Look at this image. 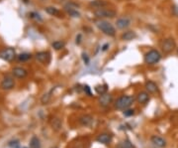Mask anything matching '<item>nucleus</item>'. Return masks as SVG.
I'll list each match as a JSON object with an SVG mask.
<instances>
[{
    "instance_id": "f257e3e1",
    "label": "nucleus",
    "mask_w": 178,
    "mask_h": 148,
    "mask_svg": "<svg viewBox=\"0 0 178 148\" xmlns=\"http://www.w3.org/2000/svg\"><path fill=\"white\" fill-rule=\"evenodd\" d=\"M96 26H97V28L101 31V32L105 34V35L110 36V37L115 36L116 30H115L114 26H113L110 22L106 21V20H100V21H97L96 22Z\"/></svg>"
},
{
    "instance_id": "f03ea898",
    "label": "nucleus",
    "mask_w": 178,
    "mask_h": 148,
    "mask_svg": "<svg viewBox=\"0 0 178 148\" xmlns=\"http://www.w3.org/2000/svg\"><path fill=\"white\" fill-rule=\"evenodd\" d=\"M135 98L132 96H123L121 98H119L117 101H116L115 106L117 109L120 110H125L127 109H129L131 105L134 104Z\"/></svg>"
},
{
    "instance_id": "7ed1b4c3",
    "label": "nucleus",
    "mask_w": 178,
    "mask_h": 148,
    "mask_svg": "<svg viewBox=\"0 0 178 148\" xmlns=\"http://www.w3.org/2000/svg\"><path fill=\"white\" fill-rule=\"evenodd\" d=\"M161 59L160 53L156 50H151L145 55V62L148 65H154L157 64Z\"/></svg>"
},
{
    "instance_id": "20e7f679",
    "label": "nucleus",
    "mask_w": 178,
    "mask_h": 148,
    "mask_svg": "<svg viewBox=\"0 0 178 148\" xmlns=\"http://www.w3.org/2000/svg\"><path fill=\"white\" fill-rule=\"evenodd\" d=\"M116 12L115 10L112 9H107V8H97V9L94 10V15L97 18H114L116 16Z\"/></svg>"
},
{
    "instance_id": "39448f33",
    "label": "nucleus",
    "mask_w": 178,
    "mask_h": 148,
    "mask_svg": "<svg viewBox=\"0 0 178 148\" xmlns=\"http://www.w3.org/2000/svg\"><path fill=\"white\" fill-rule=\"evenodd\" d=\"M160 46H161V49L163 52L168 54V53H171L172 51L175 49L176 43H175V41L172 38H167V39L163 40L161 42V44H160Z\"/></svg>"
},
{
    "instance_id": "423d86ee",
    "label": "nucleus",
    "mask_w": 178,
    "mask_h": 148,
    "mask_svg": "<svg viewBox=\"0 0 178 148\" xmlns=\"http://www.w3.org/2000/svg\"><path fill=\"white\" fill-rule=\"evenodd\" d=\"M16 58V52L13 48H6V49L0 51V59L4 61L11 62Z\"/></svg>"
},
{
    "instance_id": "0eeeda50",
    "label": "nucleus",
    "mask_w": 178,
    "mask_h": 148,
    "mask_svg": "<svg viewBox=\"0 0 178 148\" xmlns=\"http://www.w3.org/2000/svg\"><path fill=\"white\" fill-rule=\"evenodd\" d=\"M77 8H78V5L75 3H72V2H68V3L64 5V10H66L70 16L74 17V18H79V17H80V13L77 11Z\"/></svg>"
},
{
    "instance_id": "6e6552de",
    "label": "nucleus",
    "mask_w": 178,
    "mask_h": 148,
    "mask_svg": "<svg viewBox=\"0 0 178 148\" xmlns=\"http://www.w3.org/2000/svg\"><path fill=\"white\" fill-rule=\"evenodd\" d=\"M1 87L5 90H12L14 86H15V82H14V79L12 77L10 76H6L5 78L2 79L1 82Z\"/></svg>"
},
{
    "instance_id": "1a4fd4ad",
    "label": "nucleus",
    "mask_w": 178,
    "mask_h": 148,
    "mask_svg": "<svg viewBox=\"0 0 178 148\" xmlns=\"http://www.w3.org/2000/svg\"><path fill=\"white\" fill-rule=\"evenodd\" d=\"M36 59L42 64H49L50 61V54L49 52H45V51L38 52L36 54Z\"/></svg>"
},
{
    "instance_id": "9d476101",
    "label": "nucleus",
    "mask_w": 178,
    "mask_h": 148,
    "mask_svg": "<svg viewBox=\"0 0 178 148\" xmlns=\"http://www.w3.org/2000/svg\"><path fill=\"white\" fill-rule=\"evenodd\" d=\"M96 140H97L99 143H102V144H109L110 142L112 141V135L110 134V133H100L97 138H96Z\"/></svg>"
},
{
    "instance_id": "9b49d317",
    "label": "nucleus",
    "mask_w": 178,
    "mask_h": 148,
    "mask_svg": "<svg viewBox=\"0 0 178 148\" xmlns=\"http://www.w3.org/2000/svg\"><path fill=\"white\" fill-rule=\"evenodd\" d=\"M113 101V96L110 93H103L101 95L100 98H99V104H100L102 106H108V105L111 104Z\"/></svg>"
},
{
    "instance_id": "f8f14e48",
    "label": "nucleus",
    "mask_w": 178,
    "mask_h": 148,
    "mask_svg": "<svg viewBox=\"0 0 178 148\" xmlns=\"http://www.w3.org/2000/svg\"><path fill=\"white\" fill-rule=\"evenodd\" d=\"M12 74L17 79H24L27 76L28 72L26 69H24L22 67H16L12 70Z\"/></svg>"
},
{
    "instance_id": "ddd939ff",
    "label": "nucleus",
    "mask_w": 178,
    "mask_h": 148,
    "mask_svg": "<svg viewBox=\"0 0 178 148\" xmlns=\"http://www.w3.org/2000/svg\"><path fill=\"white\" fill-rule=\"evenodd\" d=\"M131 24V20H130L128 17H122V18L118 19L117 22H116V25H117V28L119 29H126L128 28Z\"/></svg>"
},
{
    "instance_id": "4468645a",
    "label": "nucleus",
    "mask_w": 178,
    "mask_h": 148,
    "mask_svg": "<svg viewBox=\"0 0 178 148\" xmlns=\"http://www.w3.org/2000/svg\"><path fill=\"white\" fill-rule=\"evenodd\" d=\"M151 141L152 144L155 145V146H157V147H159V148H163V147L166 146V141L162 137H159V136H156V135L151 136Z\"/></svg>"
},
{
    "instance_id": "2eb2a0df",
    "label": "nucleus",
    "mask_w": 178,
    "mask_h": 148,
    "mask_svg": "<svg viewBox=\"0 0 178 148\" xmlns=\"http://www.w3.org/2000/svg\"><path fill=\"white\" fill-rule=\"evenodd\" d=\"M137 101L142 104H146L149 101V93L148 92L138 93V95L137 96Z\"/></svg>"
},
{
    "instance_id": "dca6fc26",
    "label": "nucleus",
    "mask_w": 178,
    "mask_h": 148,
    "mask_svg": "<svg viewBox=\"0 0 178 148\" xmlns=\"http://www.w3.org/2000/svg\"><path fill=\"white\" fill-rule=\"evenodd\" d=\"M93 122V117L91 115H88V114H85V115H82L79 117V123L83 126H90Z\"/></svg>"
},
{
    "instance_id": "f3484780",
    "label": "nucleus",
    "mask_w": 178,
    "mask_h": 148,
    "mask_svg": "<svg viewBox=\"0 0 178 148\" xmlns=\"http://www.w3.org/2000/svg\"><path fill=\"white\" fill-rule=\"evenodd\" d=\"M145 87H146V92H148V93H156L157 90H158V87H157V85L155 84L154 82H152V81H148V82H146Z\"/></svg>"
},
{
    "instance_id": "a211bd4d",
    "label": "nucleus",
    "mask_w": 178,
    "mask_h": 148,
    "mask_svg": "<svg viewBox=\"0 0 178 148\" xmlns=\"http://www.w3.org/2000/svg\"><path fill=\"white\" fill-rule=\"evenodd\" d=\"M137 38V34L134 31H127L122 35V40H125V41H132Z\"/></svg>"
},
{
    "instance_id": "6ab92c4d",
    "label": "nucleus",
    "mask_w": 178,
    "mask_h": 148,
    "mask_svg": "<svg viewBox=\"0 0 178 148\" xmlns=\"http://www.w3.org/2000/svg\"><path fill=\"white\" fill-rule=\"evenodd\" d=\"M90 5L97 9V8H102L108 5V2L105 1V0H93V1L90 2Z\"/></svg>"
},
{
    "instance_id": "aec40b11",
    "label": "nucleus",
    "mask_w": 178,
    "mask_h": 148,
    "mask_svg": "<svg viewBox=\"0 0 178 148\" xmlns=\"http://www.w3.org/2000/svg\"><path fill=\"white\" fill-rule=\"evenodd\" d=\"M30 148H41V141L37 136H33L30 141Z\"/></svg>"
},
{
    "instance_id": "412c9836",
    "label": "nucleus",
    "mask_w": 178,
    "mask_h": 148,
    "mask_svg": "<svg viewBox=\"0 0 178 148\" xmlns=\"http://www.w3.org/2000/svg\"><path fill=\"white\" fill-rule=\"evenodd\" d=\"M119 148H135V146L132 143V141L129 140V139H125V140L120 142Z\"/></svg>"
},
{
    "instance_id": "4be33fe9",
    "label": "nucleus",
    "mask_w": 178,
    "mask_h": 148,
    "mask_svg": "<svg viewBox=\"0 0 178 148\" xmlns=\"http://www.w3.org/2000/svg\"><path fill=\"white\" fill-rule=\"evenodd\" d=\"M46 12L48 14H50V15H52V16H59V15H61L59 10L56 9L55 7H52V6L47 7L46 8Z\"/></svg>"
},
{
    "instance_id": "5701e85b",
    "label": "nucleus",
    "mask_w": 178,
    "mask_h": 148,
    "mask_svg": "<svg viewBox=\"0 0 178 148\" xmlns=\"http://www.w3.org/2000/svg\"><path fill=\"white\" fill-rule=\"evenodd\" d=\"M107 85H99V86H96L95 87V90L98 95H103V93H107Z\"/></svg>"
},
{
    "instance_id": "b1692460",
    "label": "nucleus",
    "mask_w": 178,
    "mask_h": 148,
    "mask_svg": "<svg viewBox=\"0 0 178 148\" xmlns=\"http://www.w3.org/2000/svg\"><path fill=\"white\" fill-rule=\"evenodd\" d=\"M64 46H66V43L63 42V41H55V42H53V43H52V47L56 51L61 50L63 48H64Z\"/></svg>"
},
{
    "instance_id": "393cba45",
    "label": "nucleus",
    "mask_w": 178,
    "mask_h": 148,
    "mask_svg": "<svg viewBox=\"0 0 178 148\" xmlns=\"http://www.w3.org/2000/svg\"><path fill=\"white\" fill-rule=\"evenodd\" d=\"M50 98H52V90H50V92H49V93H45V95L42 96L41 102L43 104H48L50 102Z\"/></svg>"
},
{
    "instance_id": "a878e982",
    "label": "nucleus",
    "mask_w": 178,
    "mask_h": 148,
    "mask_svg": "<svg viewBox=\"0 0 178 148\" xmlns=\"http://www.w3.org/2000/svg\"><path fill=\"white\" fill-rule=\"evenodd\" d=\"M50 123H52V125H53V128H55V130H58L61 127V121L59 118H56V117L53 118V120Z\"/></svg>"
},
{
    "instance_id": "bb28decb",
    "label": "nucleus",
    "mask_w": 178,
    "mask_h": 148,
    "mask_svg": "<svg viewBox=\"0 0 178 148\" xmlns=\"http://www.w3.org/2000/svg\"><path fill=\"white\" fill-rule=\"evenodd\" d=\"M32 58V55L29 53H22L20 54V55L18 56V60L21 62H25V61H28L29 59Z\"/></svg>"
},
{
    "instance_id": "cd10ccee",
    "label": "nucleus",
    "mask_w": 178,
    "mask_h": 148,
    "mask_svg": "<svg viewBox=\"0 0 178 148\" xmlns=\"http://www.w3.org/2000/svg\"><path fill=\"white\" fill-rule=\"evenodd\" d=\"M30 17L32 19H34V20H36V21H43V18L41 17V15H40L39 13H37V12H31L30 13Z\"/></svg>"
},
{
    "instance_id": "c85d7f7f",
    "label": "nucleus",
    "mask_w": 178,
    "mask_h": 148,
    "mask_svg": "<svg viewBox=\"0 0 178 148\" xmlns=\"http://www.w3.org/2000/svg\"><path fill=\"white\" fill-rule=\"evenodd\" d=\"M9 146L11 148H19V141L18 140H14L9 142Z\"/></svg>"
},
{
    "instance_id": "c756f323",
    "label": "nucleus",
    "mask_w": 178,
    "mask_h": 148,
    "mask_svg": "<svg viewBox=\"0 0 178 148\" xmlns=\"http://www.w3.org/2000/svg\"><path fill=\"white\" fill-rule=\"evenodd\" d=\"M134 113H135V110L134 109H125V112H124V115L125 116H132V115H134Z\"/></svg>"
},
{
    "instance_id": "7c9ffc66",
    "label": "nucleus",
    "mask_w": 178,
    "mask_h": 148,
    "mask_svg": "<svg viewBox=\"0 0 178 148\" xmlns=\"http://www.w3.org/2000/svg\"><path fill=\"white\" fill-rule=\"evenodd\" d=\"M82 59H83V61H84V63H85L86 65H88V63H89V58L87 57V55L86 54H82Z\"/></svg>"
},
{
    "instance_id": "2f4dec72",
    "label": "nucleus",
    "mask_w": 178,
    "mask_h": 148,
    "mask_svg": "<svg viewBox=\"0 0 178 148\" xmlns=\"http://www.w3.org/2000/svg\"><path fill=\"white\" fill-rule=\"evenodd\" d=\"M84 92H86L87 95H88V96H91V93H90V89H89L88 86H85V87H84Z\"/></svg>"
},
{
    "instance_id": "473e14b6",
    "label": "nucleus",
    "mask_w": 178,
    "mask_h": 148,
    "mask_svg": "<svg viewBox=\"0 0 178 148\" xmlns=\"http://www.w3.org/2000/svg\"><path fill=\"white\" fill-rule=\"evenodd\" d=\"M81 42V35L79 34V35L76 37V44H80Z\"/></svg>"
},
{
    "instance_id": "72a5a7b5",
    "label": "nucleus",
    "mask_w": 178,
    "mask_h": 148,
    "mask_svg": "<svg viewBox=\"0 0 178 148\" xmlns=\"http://www.w3.org/2000/svg\"><path fill=\"white\" fill-rule=\"evenodd\" d=\"M173 12H174V14H176V15H178V7H173Z\"/></svg>"
},
{
    "instance_id": "f704fd0d",
    "label": "nucleus",
    "mask_w": 178,
    "mask_h": 148,
    "mask_svg": "<svg viewBox=\"0 0 178 148\" xmlns=\"http://www.w3.org/2000/svg\"><path fill=\"white\" fill-rule=\"evenodd\" d=\"M107 47H108V44H106L105 46L103 47V49H102V50H103V51H106V50H107Z\"/></svg>"
},
{
    "instance_id": "c9c22d12",
    "label": "nucleus",
    "mask_w": 178,
    "mask_h": 148,
    "mask_svg": "<svg viewBox=\"0 0 178 148\" xmlns=\"http://www.w3.org/2000/svg\"><path fill=\"white\" fill-rule=\"evenodd\" d=\"M58 1H63V0H58Z\"/></svg>"
},
{
    "instance_id": "e433bc0d",
    "label": "nucleus",
    "mask_w": 178,
    "mask_h": 148,
    "mask_svg": "<svg viewBox=\"0 0 178 148\" xmlns=\"http://www.w3.org/2000/svg\"><path fill=\"white\" fill-rule=\"evenodd\" d=\"M53 148H58V147H53Z\"/></svg>"
},
{
    "instance_id": "4c0bfd02",
    "label": "nucleus",
    "mask_w": 178,
    "mask_h": 148,
    "mask_svg": "<svg viewBox=\"0 0 178 148\" xmlns=\"http://www.w3.org/2000/svg\"><path fill=\"white\" fill-rule=\"evenodd\" d=\"M177 55H178V50H177Z\"/></svg>"
},
{
    "instance_id": "58836bf2",
    "label": "nucleus",
    "mask_w": 178,
    "mask_h": 148,
    "mask_svg": "<svg viewBox=\"0 0 178 148\" xmlns=\"http://www.w3.org/2000/svg\"><path fill=\"white\" fill-rule=\"evenodd\" d=\"M23 148H27V147H23Z\"/></svg>"
}]
</instances>
